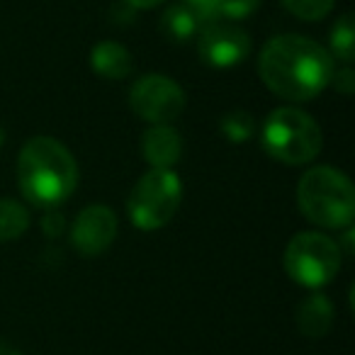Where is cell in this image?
I'll return each instance as SVG.
<instances>
[{
  "instance_id": "30bf717a",
  "label": "cell",
  "mask_w": 355,
  "mask_h": 355,
  "mask_svg": "<svg viewBox=\"0 0 355 355\" xmlns=\"http://www.w3.org/2000/svg\"><path fill=\"white\" fill-rule=\"evenodd\" d=\"M141 151L144 158L151 163L153 168H171L180 161L183 153V141L175 129L166 127V124H156L151 127L141 139Z\"/></svg>"
},
{
  "instance_id": "7a4b0ae2",
  "label": "cell",
  "mask_w": 355,
  "mask_h": 355,
  "mask_svg": "<svg viewBox=\"0 0 355 355\" xmlns=\"http://www.w3.org/2000/svg\"><path fill=\"white\" fill-rule=\"evenodd\" d=\"M17 180L32 205L54 207L76 190L78 166L64 144L51 137H35L20 151Z\"/></svg>"
},
{
  "instance_id": "d6986e66",
  "label": "cell",
  "mask_w": 355,
  "mask_h": 355,
  "mask_svg": "<svg viewBox=\"0 0 355 355\" xmlns=\"http://www.w3.org/2000/svg\"><path fill=\"white\" fill-rule=\"evenodd\" d=\"M185 6L193 10V15L200 20V25H207V22L222 17L219 15V0H185Z\"/></svg>"
},
{
  "instance_id": "5bb4252c",
  "label": "cell",
  "mask_w": 355,
  "mask_h": 355,
  "mask_svg": "<svg viewBox=\"0 0 355 355\" xmlns=\"http://www.w3.org/2000/svg\"><path fill=\"white\" fill-rule=\"evenodd\" d=\"M30 227V219L22 205L15 200H0V241H15Z\"/></svg>"
},
{
  "instance_id": "277c9868",
  "label": "cell",
  "mask_w": 355,
  "mask_h": 355,
  "mask_svg": "<svg viewBox=\"0 0 355 355\" xmlns=\"http://www.w3.org/2000/svg\"><path fill=\"white\" fill-rule=\"evenodd\" d=\"M263 146L272 158L290 166H302L321 151V129L306 112L280 107L270 112L263 127Z\"/></svg>"
},
{
  "instance_id": "8992f818",
  "label": "cell",
  "mask_w": 355,
  "mask_h": 355,
  "mask_svg": "<svg viewBox=\"0 0 355 355\" xmlns=\"http://www.w3.org/2000/svg\"><path fill=\"white\" fill-rule=\"evenodd\" d=\"M285 270L304 287H321L340 270V248L326 234H297L285 248Z\"/></svg>"
},
{
  "instance_id": "44dd1931",
  "label": "cell",
  "mask_w": 355,
  "mask_h": 355,
  "mask_svg": "<svg viewBox=\"0 0 355 355\" xmlns=\"http://www.w3.org/2000/svg\"><path fill=\"white\" fill-rule=\"evenodd\" d=\"M127 3L134 8H156V6H161V3H166V0H127Z\"/></svg>"
},
{
  "instance_id": "5b68a950",
  "label": "cell",
  "mask_w": 355,
  "mask_h": 355,
  "mask_svg": "<svg viewBox=\"0 0 355 355\" xmlns=\"http://www.w3.org/2000/svg\"><path fill=\"white\" fill-rule=\"evenodd\" d=\"M183 185L171 168H153L134 185L127 200V212L134 227L153 232L168 224L180 207Z\"/></svg>"
},
{
  "instance_id": "52a82bcc",
  "label": "cell",
  "mask_w": 355,
  "mask_h": 355,
  "mask_svg": "<svg viewBox=\"0 0 355 355\" xmlns=\"http://www.w3.org/2000/svg\"><path fill=\"white\" fill-rule=\"evenodd\" d=\"M132 110L153 124L173 122L185 107V93L175 80L166 76H144L129 93Z\"/></svg>"
},
{
  "instance_id": "8fae6325",
  "label": "cell",
  "mask_w": 355,
  "mask_h": 355,
  "mask_svg": "<svg viewBox=\"0 0 355 355\" xmlns=\"http://www.w3.org/2000/svg\"><path fill=\"white\" fill-rule=\"evenodd\" d=\"M295 319L302 334L309 336V338H319V336H324L331 329L334 311H331V304L324 295H309L297 306Z\"/></svg>"
},
{
  "instance_id": "6da1fadb",
  "label": "cell",
  "mask_w": 355,
  "mask_h": 355,
  "mask_svg": "<svg viewBox=\"0 0 355 355\" xmlns=\"http://www.w3.org/2000/svg\"><path fill=\"white\" fill-rule=\"evenodd\" d=\"M334 59L309 37L282 35L270 40L261 51L258 73L263 83L285 100L304 103L329 85Z\"/></svg>"
},
{
  "instance_id": "2e32d148",
  "label": "cell",
  "mask_w": 355,
  "mask_h": 355,
  "mask_svg": "<svg viewBox=\"0 0 355 355\" xmlns=\"http://www.w3.org/2000/svg\"><path fill=\"white\" fill-rule=\"evenodd\" d=\"M222 132L229 141L234 144H241V141H248L256 132V122L248 112L239 110V112H229L227 117L222 119Z\"/></svg>"
},
{
  "instance_id": "9c48e42d",
  "label": "cell",
  "mask_w": 355,
  "mask_h": 355,
  "mask_svg": "<svg viewBox=\"0 0 355 355\" xmlns=\"http://www.w3.org/2000/svg\"><path fill=\"white\" fill-rule=\"evenodd\" d=\"M114 236H117V217L112 209L103 207V205L83 209L71 229V241H73L76 251L83 256H98V253L107 251Z\"/></svg>"
},
{
  "instance_id": "7402d4cb",
  "label": "cell",
  "mask_w": 355,
  "mask_h": 355,
  "mask_svg": "<svg viewBox=\"0 0 355 355\" xmlns=\"http://www.w3.org/2000/svg\"><path fill=\"white\" fill-rule=\"evenodd\" d=\"M0 355H22L17 348H12L10 343H6V340H0Z\"/></svg>"
},
{
  "instance_id": "9a60e30c",
  "label": "cell",
  "mask_w": 355,
  "mask_h": 355,
  "mask_svg": "<svg viewBox=\"0 0 355 355\" xmlns=\"http://www.w3.org/2000/svg\"><path fill=\"white\" fill-rule=\"evenodd\" d=\"M331 49L343 64H350L355 56V20L353 15H343L331 30Z\"/></svg>"
},
{
  "instance_id": "4fadbf2b",
  "label": "cell",
  "mask_w": 355,
  "mask_h": 355,
  "mask_svg": "<svg viewBox=\"0 0 355 355\" xmlns=\"http://www.w3.org/2000/svg\"><path fill=\"white\" fill-rule=\"evenodd\" d=\"M200 20L193 15V10H190L185 3H180V6H171L166 10V15H163L161 20V30L166 37H171L173 42H185L190 40V37H195L200 32Z\"/></svg>"
},
{
  "instance_id": "e0dca14e",
  "label": "cell",
  "mask_w": 355,
  "mask_h": 355,
  "mask_svg": "<svg viewBox=\"0 0 355 355\" xmlns=\"http://www.w3.org/2000/svg\"><path fill=\"white\" fill-rule=\"evenodd\" d=\"M282 6L302 20H321L329 15L334 0H282Z\"/></svg>"
},
{
  "instance_id": "ac0fdd59",
  "label": "cell",
  "mask_w": 355,
  "mask_h": 355,
  "mask_svg": "<svg viewBox=\"0 0 355 355\" xmlns=\"http://www.w3.org/2000/svg\"><path fill=\"white\" fill-rule=\"evenodd\" d=\"M258 3L261 0H219V15L229 20H241L256 10Z\"/></svg>"
},
{
  "instance_id": "ba28073f",
  "label": "cell",
  "mask_w": 355,
  "mask_h": 355,
  "mask_svg": "<svg viewBox=\"0 0 355 355\" xmlns=\"http://www.w3.org/2000/svg\"><path fill=\"white\" fill-rule=\"evenodd\" d=\"M198 35L200 56L217 69H229V66L241 64L251 51V40H248L246 32L234 22L222 20V17L202 25Z\"/></svg>"
},
{
  "instance_id": "7c38bea8",
  "label": "cell",
  "mask_w": 355,
  "mask_h": 355,
  "mask_svg": "<svg viewBox=\"0 0 355 355\" xmlns=\"http://www.w3.org/2000/svg\"><path fill=\"white\" fill-rule=\"evenodd\" d=\"M90 61H93L95 73L105 76V78H112V80L127 78L134 66L132 54H129L122 44H117V42H100L93 49Z\"/></svg>"
},
{
  "instance_id": "ffe728a7",
  "label": "cell",
  "mask_w": 355,
  "mask_h": 355,
  "mask_svg": "<svg viewBox=\"0 0 355 355\" xmlns=\"http://www.w3.org/2000/svg\"><path fill=\"white\" fill-rule=\"evenodd\" d=\"M329 85H334L336 90H340V93H345V95L353 93L355 90V73L350 71V64H345L343 69H334Z\"/></svg>"
},
{
  "instance_id": "3957f363",
  "label": "cell",
  "mask_w": 355,
  "mask_h": 355,
  "mask_svg": "<svg viewBox=\"0 0 355 355\" xmlns=\"http://www.w3.org/2000/svg\"><path fill=\"white\" fill-rule=\"evenodd\" d=\"M297 202L309 222L326 229H343L353 222L355 190L340 171L319 166L302 175Z\"/></svg>"
}]
</instances>
